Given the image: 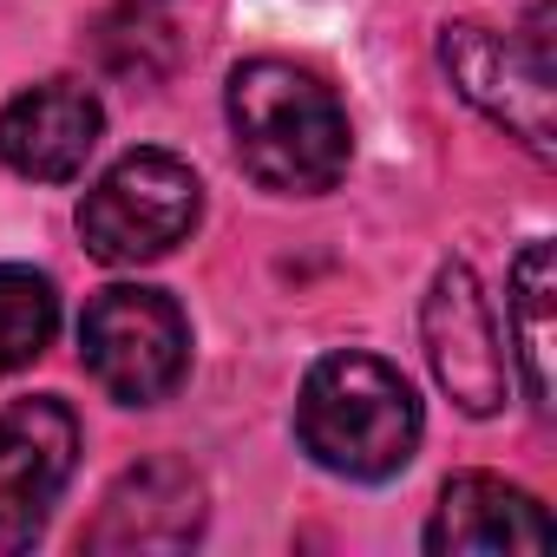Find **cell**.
<instances>
[{
	"label": "cell",
	"instance_id": "7",
	"mask_svg": "<svg viewBox=\"0 0 557 557\" xmlns=\"http://www.w3.org/2000/svg\"><path fill=\"white\" fill-rule=\"evenodd\" d=\"M420 335H426V361L440 374V387L466 407V413H498L505 394H511V355H505V335L485 309V289L466 262H446L426 289V309H420Z\"/></svg>",
	"mask_w": 557,
	"mask_h": 557
},
{
	"label": "cell",
	"instance_id": "12",
	"mask_svg": "<svg viewBox=\"0 0 557 557\" xmlns=\"http://www.w3.org/2000/svg\"><path fill=\"white\" fill-rule=\"evenodd\" d=\"M60 329V296L40 269H21V262H0V374H14L27 361L47 355Z\"/></svg>",
	"mask_w": 557,
	"mask_h": 557
},
{
	"label": "cell",
	"instance_id": "9",
	"mask_svg": "<svg viewBox=\"0 0 557 557\" xmlns=\"http://www.w3.org/2000/svg\"><path fill=\"white\" fill-rule=\"evenodd\" d=\"M197 531H203V479L177 459H151L106 492V505L86 531V550H125V557L184 550V544H197Z\"/></svg>",
	"mask_w": 557,
	"mask_h": 557
},
{
	"label": "cell",
	"instance_id": "4",
	"mask_svg": "<svg viewBox=\"0 0 557 557\" xmlns=\"http://www.w3.org/2000/svg\"><path fill=\"white\" fill-rule=\"evenodd\" d=\"M203 216V184L171 151H125L79 203V236L106 269H138L190 243Z\"/></svg>",
	"mask_w": 557,
	"mask_h": 557
},
{
	"label": "cell",
	"instance_id": "8",
	"mask_svg": "<svg viewBox=\"0 0 557 557\" xmlns=\"http://www.w3.org/2000/svg\"><path fill=\"white\" fill-rule=\"evenodd\" d=\"M106 106L79 79H40L0 112V158L34 184H66L99 151Z\"/></svg>",
	"mask_w": 557,
	"mask_h": 557
},
{
	"label": "cell",
	"instance_id": "2",
	"mask_svg": "<svg viewBox=\"0 0 557 557\" xmlns=\"http://www.w3.org/2000/svg\"><path fill=\"white\" fill-rule=\"evenodd\" d=\"M420 394L381 355H329L296 400L302 453L335 479H394L420 453Z\"/></svg>",
	"mask_w": 557,
	"mask_h": 557
},
{
	"label": "cell",
	"instance_id": "11",
	"mask_svg": "<svg viewBox=\"0 0 557 557\" xmlns=\"http://www.w3.org/2000/svg\"><path fill=\"white\" fill-rule=\"evenodd\" d=\"M550 302H557V269H550V243H524L511 262V348H518V374L537 413H550Z\"/></svg>",
	"mask_w": 557,
	"mask_h": 557
},
{
	"label": "cell",
	"instance_id": "1",
	"mask_svg": "<svg viewBox=\"0 0 557 557\" xmlns=\"http://www.w3.org/2000/svg\"><path fill=\"white\" fill-rule=\"evenodd\" d=\"M230 138L236 164L275 197H322L355 158L342 99L289 60H249L230 73Z\"/></svg>",
	"mask_w": 557,
	"mask_h": 557
},
{
	"label": "cell",
	"instance_id": "3",
	"mask_svg": "<svg viewBox=\"0 0 557 557\" xmlns=\"http://www.w3.org/2000/svg\"><path fill=\"white\" fill-rule=\"evenodd\" d=\"M440 60L453 73V86L492 119L505 125L531 158L557 151V53H550V0H537L531 21L518 34H498L485 21H459L440 34Z\"/></svg>",
	"mask_w": 557,
	"mask_h": 557
},
{
	"label": "cell",
	"instance_id": "6",
	"mask_svg": "<svg viewBox=\"0 0 557 557\" xmlns=\"http://www.w3.org/2000/svg\"><path fill=\"white\" fill-rule=\"evenodd\" d=\"M73 466H79V420L66 400L34 394L0 407V557L27 550L47 531Z\"/></svg>",
	"mask_w": 557,
	"mask_h": 557
},
{
	"label": "cell",
	"instance_id": "10",
	"mask_svg": "<svg viewBox=\"0 0 557 557\" xmlns=\"http://www.w3.org/2000/svg\"><path fill=\"white\" fill-rule=\"evenodd\" d=\"M433 557H511V550H550V518L524 485H505L492 472H459L446 479L433 524H426Z\"/></svg>",
	"mask_w": 557,
	"mask_h": 557
},
{
	"label": "cell",
	"instance_id": "5",
	"mask_svg": "<svg viewBox=\"0 0 557 557\" xmlns=\"http://www.w3.org/2000/svg\"><path fill=\"white\" fill-rule=\"evenodd\" d=\"M79 361L119 407H158L190 374V322L164 289H99L79 315Z\"/></svg>",
	"mask_w": 557,
	"mask_h": 557
}]
</instances>
